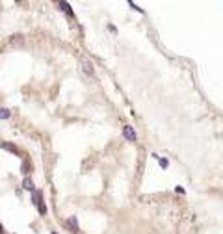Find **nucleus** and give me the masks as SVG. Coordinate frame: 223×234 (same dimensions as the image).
Returning <instances> with one entry per match:
<instances>
[{"instance_id": "nucleus-1", "label": "nucleus", "mask_w": 223, "mask_h": 234, "mask_svg": "<svg viewBox=\"0 0 223 234\" xmlns=\"http://www.w3.org/2000/svg\"><path fill=\"white\" fill-rule=\"evenodd\" d=\"M32 193H34V204L39 208V214L45 215L47 214V206L43 204V193L41 192H32Z\"/></svg>"}, {"instance_id": "nucleus-2", "label": "nucleus", "mask_w": 223, "mask_h": 234, "mask_svg": "<svg viewBox=\"0 0 223 234\" xmlns=\"http://www.w3.org/2000/svg\"><path fill=\"white\" fill-rule=\"evenodd\" d=\"M123 136H125V139H126V141H136V139H138V136H136V130H134L130 125H125V126H123Z\"/></svg>"}, {"instance_id": "nucleus-3", "label": "nucleus", "mask_w": 223, "mask_h": 234, "mask_svg": "<svg viewBox=\"0 0 223 234\" xmlns=\"http://www.w3.org/2000/svg\"><path fill=\"white\" fill-rule=\"evenodd\" d=\"M82 67H84V73H86V75L93 76V65H91L87 59H82Z\"/></svg>"}, {"instance_id": "nucleus-4", "label": "nucleus", "mask_w": 223, "mask_h": 234, "mask_svg": "<svg viewBox=\"0 0 223 234\" xmlns=\"http://www.w3.org/2000/svg\"><path fill=\"white\" fill-rule=\"evenodd\" d=\"M22 188H24V190H28V192H36V188H34V180H32V178H28V176L22 180Z\"/></svg>"}, {"instance_id": "nucleus-5", "label": "nucleus", "mask_w": 223, "mask_h": 234, "mask_svg": "<svg viewBox=\"0 0 223 234\" xmlns=\"http://www.w3.org/2000/svg\"><path fill=\"white\" fill-rule=\"evenodd\" d=\"M67 225L73 229V232H78V219H76L75 215H71V217L67 219Z\"/></svg>"}, {"instance_id": "nucleus-6", "label": "nucleus", "mask_w": 223, "mask_h": 234, "mask_svg": "<svg viewBox=\"0 0 223 234\" xmlns=\"http://www.w3.org/2000/svg\"><path fill=\"white\" fill-rule=\"evenodd\" d=\"M2 149H6V151H9V153H13V154H19V149H17L13 143H2Z\"/></svg>"}, {"instance_id": "nucleus-7", "label": "nucleus", "mask_w": 223, "mask_h": 234, "mask_svg": "<svg viewBox=\"0 0 223 234\" xmlns=\"http://www.w3.org/2000/svg\"><path fill=\"white\" fill-rule=\"evenodd\" d=\"M11 117V110L8 108H0V119H9Z\"/></svg>"}, {"instance_id": "nucleus-8", "label": "nucleus", "mask_w": 223, "mask_h": 234, "mask_svg": "<svg viewBox=\"0 0 223 234\" xmlns=\"http://www.w3.org/2000/svg\"><path fill=\"white\" fill-rule=\"evenodd\" d=\"M60 8L65 11V13H69V15H73V9H71V6L67 4V2H60Z\"/></svg>"}, {"instance_id": "nucleus-9", "label": "nucleus", "mask_w": 223, "mask_h": 234, "mask_svg": "<svg viewBox=\"0 0 223 234\" xmlns=\"http://www.w3.org/2000/svg\"><path fill=\"white\" fill-rule=\"evenodd\" d=\"M153 156H154V158L158 160V164H160V167H164V169H165V167L169 165V162H167L165 158H160V156H156V154H153Z\"/></svg>"}, {"instance_id": "nucleus-10", "label": "nucleus", "mask_w": 223, "mask_h": 234, "mask_svg": "<svg viewBox=\"0 0 223 234\" xmlns=\"http://www.w3.org/2000/svg\"><path fill=\"white\" fill-rule=\"evenodd\" d=\"M30 171H32V165H30L28 160H24V164H22V173H30Z\"/></svg>"}, {"instance_id": "nucleus-11", "label": "nucleus", "mask_w": 223, "mask_h": 234, "mask_svg": "<svg viewBox=\"0 0 223 234\" xmlns=\"http://www.w3.org/2000/svg\"><path fill=\"white\" fill-rule=\"evenodd\" d=\"M20 41H24L22 36H13V39H11V43H20Z\"/></svg>"}, {"instance_id": "nucleus-12", "label": "nucleus", "mask_w": 223, "mask_h": 234, "mask_svg": "<svg viewBox=\"0 0 223 234\" xmlns=\"http://www.w3.org/2000/svg\"><path fill=\"white\" fill-rule=\"evenodd\" d=\"M50 234H58V232H50Z\"/></svg>"}, {"instance_id": "nucleus-13", "label": "nucleus", "mask_w": 223, "mask_h": 234, "mask_svg": "<svg viewBox=\"0 0 223 234\" xmlns=\"http://www.w3.org/2000/svg\"><path fill=\"white\" fill-rule=\"evenodd\" d=\"M2 234H4V232H2Z\"/></svg>"}]
</instances>
